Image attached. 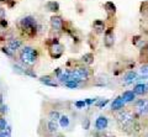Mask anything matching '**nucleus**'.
Listing matches in <instances>:
<instances>
[{
  "label": "nucleus",
  "instance_id": "nucleus-32",
  "mask_svg": "<svg viewBox=\"0 0 148 137\" xmlns=\"http://www.w3.org/2000/svg\"><path fill=\"white\" fill-rule=\"evenodd\" d=\"M8 111V106L5 105V106H4V105H0V112H6Z\"/></svg>",
  "mask_w": 148,
  "mask_h": 137
},
{
  "label": "nucleus",
  "instance_id": "nucleus-27",
  "mask_svg": "<svg viewBox=\"0 0 148 137\" xmlns=\"http://www.w3.org/2000/svg\"><path fill=\"white\" fill-rule=\"evenodd\" d=\"M8 127V121L4 117H0V130H4Z\"/></svg>",
  "mask_w": 148,
  "mask_h": 137
},
{
  "label": "nucleus",
  "instance_id": "nucleus-29",
  "mask_svg": "<svg viewBox=\"0 0 148 137\" xmlns=\"http://www.w3.org/2000/svg\"><path fill=\"white\" fill-rule=\"evenodd\" d=\"M140 73H141V74H143V75L148 74V64H143L141 67V69H140Z\"/></svg>",
  "mask_w": 148,
  "mask_h": 137
},
{
  "label": "nucleus",
  "instance_id": "nucleus-26",
  "mask_svg": "<svg viewBox=\"0 0 148 137\" xmlns=\"http://www.w3.org/2000/svg\"><path fill=\"white\" fill-rule=\"evenodd\" d=\"M141 12L143 16H148V3H143L141 5Z\"/></svg>",
  "mask_w": 148,
  "mask_h": 137
},
{
  "label": "nucleus",
  "instance_id": "nucleus-2",
  "mask_svg": "<svg viewBox=\"0 0 148 137\" xmlns=\"http://www.w3.org/2000/svg\"><path fill=\"white\" fill-rule=\"evenodd\" d=\"M38 58V53H37L36 48L30 47V46H25L20 52V61L26 66H34L37 62Z\"/></svg>",
  "mask_w": 148,
  "mask_h": 137
},
{
  "label": "nucleus",
  "instance_id": "nucleus-34",
  "mask_svg": "<svg viewBox=\"0 0 148 137\" xmlns=\"http://www.w3.org/2000/svg\"><path fill=\"white\" fill-rule=\"evenodd\" d=\"M85 129H88V127H89V120H85Z\"/></svg>",
  "mask_w": 148,
  "mask_h": 137
},
{
  "label": "nucleus",
  "instance_id": "nucleus-18",
  "mask_svg": "<svg viewBox=\"0 0 148 137\" xmlns=\"http://www.w3.org/2000/svg\"><path fill=\"white\" fill-rule=\"evenodd\" d=\"M47 127H48V131L51 132V134H56V132L58 131V124H57V121L49 120Z\"/></svg>",
  "mask_w": 148,
  "mask_h": 137
},
{
  "label": "nucleus",
  "instance_id": "nucleus-14",
  "mask_svg": "<svg viewBox=\"0 0 148 137\" xmlns=\"http://www.w3.org/2000/svg\"><path fill=\"white\" fill-rule=\"evenodd\" d=\"M40 82H41V83H43L45 85H49V86H57V85H58V84L54 82V79L52 78V77H49V75L41 77Z\"/></svg>",
  "mask_w": 148,
  "mask_h": 137
},
{
  "label": "nucleus",
  "instance_id": "nucleus-8",
  "mask_svg": "<svg viewBox=\"0 0 148 137\" xmlns=\"http://www.w3.org/2000/svg\"><path fill=\"white\" fill-rule=\"evenodd\" d=\"M51 26H52V29L54 31H57V32H61L63 30V26H64V21L61 16L58 15H54L51 17Z\"/></svg>",
  "mask_w": 148,
  "mask_h": 137
},
{
  "label": "nucleus",
  "instance_id": "nucleus-13",
  "mask_svg": "<svg viewBox=\"0 0 148 137\" xmlns=\"http://www.w3.org/2000/svg\"><path fill=\"white\" fill-rule=\"evenodd\" d=\"M125 105V100L122 99V97H119L116 99H114L112 104H111V109L112 110H120V109H122Z\"/></svg>",
  "mask_w": 148,
  "mask_h": 137
},
{
  "label": "nucleus",
  "instance_id": "nucleus-23",
  "mask_svg": "<svg viewBox=\"0 0 148 137\" xmlns=\"http://www.w3.org/2000/svg\"><path fill=\"white\" fill-rule=\"evenodd\" d=\"M48 117H49V120H52V121H58L59 117H61V115H59L58 111H51Z\"/></svg>",
  "mask_w": 148,
  "mask_h": 137
},
{
  "label": "nucleus",
  "instance_id": "nucleus-10",
  "mask_svg": "<svg viewBox=\"0 0 148 137\" xmlns=\"http://www.w3.org/2000/svg\"><path fill=\"white\" fill-rule=\"evenodd\" d=\"M92 29L96 34H104L106 30V25L103 20H95L92 22Z\"/></svg>",
  "mask_w": 148,
  "mask_h": 137
},
{
  "label": "nucleus",
  "instance_id": "nucleus-11",
  "mask_svg": "<svg viewBox=\"0 0 148 137\" xmlns=\"http://www.w3.org/2000/svg\"><path fill=\"white\" fill-rule=\"evenodd\" d=\"M108 125H109V121H108V119H106L105 116H99L98 119H96V121H95V127L99 131L105 130L106 127H108Z\"/></svg>",
  "mask_w": 148,
  "mask_h": 137
},
{
  "label": "nucleus",
  "instance_id": "nucleus-19",
  "mask_svg": "<svg viewBox=\"0 0 148 137\" xmlns=\"http://www.w3.org/2000/svg\"><path fill=\"white\" fill-rule=\"evenodd\" d=\"M136 95H143L146 93V85L145 84H137L135 86V89H133Z\"/></svg>",
  "mask_w": 148,
  "mask_h": 137
},
{
  "label": "nucleus",
  "instance_id": "nucleus-36",
  "mask_svg": "<svg viewBox=\"0 0 148 137\" xmlns=\"http://www.w3.org/2000/svg\"><path fill=\"white\" fill-rule=\"evenodd\" d=\"M147 51H148V46H147Z\"/></svg>",
  "mask_w": 148,
  "mask_h": 137
},
{
  "label": "nucleus",
  "instance_id": "nucleus-20",
  "mask_svg": "<svg viewBox=\"0 0 148 137\" xmlns=\"http://www.w3.org/2000/svg\"><path fill=\"white\" fill-rule=\"evenodd\" d=\"M136 79H137V74L135 72H130L125 75V82H126V83H132V82Z\"/></svg>",
  "mask_w": 148,
  "mask_h": 137
},
{
  "label": "nucleus",
  "instance_id": "nucleus-17",
  "mask_svg": "<svg viewBox=\"0 0 148 137\" xmlns=\"http://www.w3.org/2000/svg\"><path fill=\"white\" fill-rule=\"evenodd\" d=\"M83 62L85 63V64H88V66H90L92 62H94V54L92 53H85L84 56H83Z\"/></svg>",
  "mask_w": 148,
  "mask_h": 137
},
{
  "label": "nucleus",
  "instance_id": "nucleus-4",
  "mask_svg": "<svg viewBox=\"0 0 148 137\" xmlns=\"http://www.w3.org/2000/svg\"><path fill=\"white\" fill-rule=\"evenodd\" d=\"M69 74V82L74 80V82H82V80H86L89 79V72L85 68H77L75 71H69L67 72Z\"/></svg>",
  "mask_w": 148,
  "mask_h": 137
},
{
  "label": "nucleus",
  "instance_id": "nucleus-1",
  "mask_svg": "<svg viewBox=\"0 0 148 137\" xmlns=\"http://www.w3.org/2000/svg\"><path fill=\"white\" fill-rule=\"evenodd\" d=\"M116 121L119 127L122 131H130V130H133V127H135L136 116L132 111L121 110L120 109V111L116 114Z\"/></svg>",
  "mask_w": 148,
  "mask_h": 137
},
{
  "label": "nucleus",
  "instance_id": "nucleus-7",
  "mask_svg": "<svg viewBox=\"0 0 148 137\" xmlns=\"http://www.w3.org/2000/svg\"><path fill=\"white\" fill-rule=\"evenodd\" d=\"M104 45H105V47H108V48L114 47V45H115V34H114V30L112 29L105 30Z\"/></svg>",
  "mask_w": 148,
  "mask_h": 137
},
{
  "label": "nucleus",
  "instance_id": "nucleus-24",
  "mask_svg": "<svg viewBox=\"0 0 148 137\" xmlns=\"http://www.w3.org/2000/svg\"><path fill=\"white\" fill-rule=\"evenodd\" d=\"M59 124H61L62 127H68V125H69L68 116H61V117H59Z\"/></svg>",
  "mask_w": 148,
  "mask_h": 137
},
{
  "label": "nucleus",
  "instance_id": "nucleus-3",
  "mask_svg": "<svg viewBox=\"0 0 148 137\" xmlns=\"http://www.w3.org/2000/svg\"><path fill=\"white\" fill-rule=\"evenodd\" d=\"M20 27H21L22 32H24L26 36H29V37H34L36 35L37 24H36V20L32 16L24 17V19L20 21Z\"/></svg>",
  "mask_w": 148,
  "mask_h": 137
},
{
  "label": "nucleus",
  "instance_id": "nucleus-31",
  "mask_svg": "<svg viewBox=\"0 0 148 137\" xmlns=\"http://www.w3.org/2000/svg\"><path fill=\"white\" fill-rule=\"evenodd\" d=\"M106 104H108V100H103V101L98 103V106H99V108H103V106H105Z\"/></svg>",
  "mask_w": 148,
  "mask_h": 137
},
{
  "label": "nucleus",
  "instance_id": "nucleus-21",
  "mask_svg": "<svg viewBox=\"0 0 148 137\" xmlns=\"http://www.w3.org/2000/svg\"><path fill=\"white\" fill-rule=\"evenodd\" d=\"M0 137H11V129L10 127H6L4 130H0Z\"/></svg>",
  "mask_w": 148,
  "mask_h": 137
},
{
  "label": "nucleus",
  "instance_id": "nucleus-6",
  "mask_svg": "<svg viewBox=\"0 0 148 137\" xmlns=\"http://www.w3.org/2000/svg\"><path fill=\"white\" fill-rule=\"evenodd\" d=\"M135 110L138 115H148V99H140L135 105Z\"/></svg>",
  "mask_w": 148,
  "mask_h": 137
},
{
  "label": "nucleus",
  "instance_id": "nucleus-28",
  "mask_svg": "<svg viewBox=\"0 0 148 137\" xmlns=\"http://www.w3.org/2000/svg\"><path fill=\"white\" fill-rule=\"evenodd\" d=\"M1 51H3L4 53H5V54H8L9 57H12V56H14V52H12L9 47H3V48H1Z\"/></svg>",
  "mask_w": 148,
  "mask_h": 137
},
{
  "label": "nucleus",
  "instance_id": "nucleus-22",
  "mask_svg": "<svg viewBox=\"0 0 148 137\" xmlns=\"http://www.w3.org/2000/svg\"><path fill=\"white\" fill-rule=\"evenodd\" d=\"M96 137H116L112 132H110V131H105V130H101L100 131V134L96 135Z\"/></svg>",
  "mask_w": 148,
  "mask_h": 137
},
{
  "label": "nucleus",
  "instance_id": "nucleus-25",
  "mask_svg": "<svg viewBox=\"0 0 148 137\" xmlns=\"http://www.w3.org/2000/svg\"><path fill=\"white\" fill-rule=\"evenodd\" d=\"M66 86H68V88H71V89H75V88H78V86H79V82H74V80L67 82Z\"/></svg>",
  "mask_w": 148,
  "mask_h": 137
},
{
  "label": "nucleus",
  "instance_id": "nucleus-35",
  "mask_svg": "<svg viewBox=\"0 0 148 137\" xmlns=\"http://www.w3.org/2000/svg\"><path fill=\"white\" fill-rule=\"evenodd\" d=\"M3 104V94H0V105Z\"/></svg>",
  "mask_w": 148,
  "mask_h": 137
},
{
  "label": "nucleus",
  "instance_id": "nucleus-12",
  "mask_svg": "<svg viewBox=\"0 0 148 137\" xmlns=\"http://www.w3.org/2000/svg\"><path fill=\"white\" fill-rule=\"evenodd\" d=\"M21 46H22V41L20 38H11V40H9V42H8V47L10 48L12 52H15Z\"/></svg>",
  "mask_w": 148,
  "mask_h": 137
},
{
  "label": "nucleus",
  "instance_id": "nucleus-33",
  "mask_svg": "<svg viewBox=\"0 0 148 137\" xmlns=\"http://www.w3.org/2000/svg\"><path fill=\"white\" fill-rule=\"evenodd\" d=\"M75 105L78 108H82V106H84V105H85V101H78Z\"/></svg>",
  "mask_w": 148,
  "mask_h": 137
},
{
  "label": "nucleus",
  "instance_id": "nucleus-30",
  "mask_svg": "<svg viewBox=\"0 0 148 137\" xmlns=\"http://www.w3.org/2000/svg\"><path fill=\"white\" fill-rule=\"evenodd\" d=\"M5 17V10L3 8H0V20H3Z\"/></svg>",
  "mask_w": 148,
  "mask_h": 137
},
{
  "label": "nucleus",
  "instance_id": "nucleus-9",
  "mask_svg": "<svg viewBox=\"0 0 148 137\" xmlns=\"http://www.w3.org/2000/svg\"><path fill=\"white\" fill-rule=\"evenodd\" d=\"M104 9H105V11L108 14L109 17H112V16L116 15V5H115L112 1H106L104 4Z\"/></svg>",
  "mask_w": 148,
  "mask_h": 137
},
{
  "label": "nucleus",
  "instance_id": "nucleus-5",
  "mask_svg": "<svg viewBox=\"0 0 148 137\" xmlns=\"http://www.w3.org/2000/svg\"><path fill=\"white\" fill-rule=\"evenodd\" d=\"M48 52H49L52 58H59V57H62V54L64 52V47H63L62 43L58 42V41H54V42L49 46Z\"/></svg>",
  "mask_w": 148,
  "mask_h": 137
},
{
  "label": "nucleus",
  "instance_id": "nucleus-16",
  "mask_svg": "<svg viewBox=\"0 0 148 137\" xmlns=\"http://www.w3.org/2000/svg\"><path fill=\"white\" fill-rule=\"evenodd\" d=\"M46 8H47L48 11H52V12L59 11V4L57 1H48L46 4Z\"/></svg>",
  "mask_w": 148,
  "mask_h": 137
},
{
  "label": "nucleus",
  "instance_id": "nucleus-15",
  "mask_svg": "<svg viewBox=\"0 0 148 137\" xmlns=\"http://www.w3.org/2000/svg\"><path fill=\"white\" fill-rule=\"evenodd\" d=\"M122 99L125 100V103H131L133 101V100L136 99V94H135V91H125V93L122 94Z\"/></svg>",
  "mask_w": 148,
  "mask_h": 137
}]
</instances>
